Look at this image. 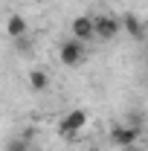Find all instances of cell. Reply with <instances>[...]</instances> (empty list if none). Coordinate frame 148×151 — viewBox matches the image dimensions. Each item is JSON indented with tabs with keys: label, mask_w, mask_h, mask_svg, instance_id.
Listing matches in <instances>:
<instances>
[{
	"label": "cell",
	"mask_w": 148,
	"mask_h": 151,
	"mask_svg": "<svg viewBox=\"0 0 148 151\" xmlns=\"http://www.w3.org/2000/svg\"><path fill=\"white\" fill-rule=\"evenodd\" d=\"M145 29H148V26H142V20L137 18V15H122V32L131 35L134 41L145 38Z\"/></svg>",
	"instance_id": "8992f818"
},
{
	"label": "cell",
	"mask_w": 148,
	"mask_h": 151,
	"mask_svg": "<svg viewBox=\"0 0 148 151\" xmlns=\"http://www.w3.org/2000/svg\"><path fill=\"white\" fill-rule=\"evenodd\" d=\"M26 81H29V87H32L35 93H44V90L50 87V76H47V70H29Z\"/></svg>",
	"instance_id": "ba28073f"
},
{
	"label": "cell",
	"mask_w": 148,
	"mask_h": 151,
	"mask_svg": "<svg viewBox=\"0 0 148 151\" xmlns=\"http://www.w3.org/2000/svg\"><path fill=\"white\" fill-rule=\"evenodd\" d=\"M9 151H29V145H26V139H12Z\"/></svg>",
	"instance_id": "9c48e42d"
},
{
	"label": "cell",
	"mask_w": 148,
	"mask_h": 151,
	"mask_svg": "<svg viewBox=\"0 0 148 151\" xmlns=\"http://www.w3.org/2000/svg\"><path fill=\"white\" fill-rule=\"evenodd\" d=\"M111 139L113 145H119V148H134V142L139 139V125H134V122H116L111 131Z\"/></svg>",
	"instance_id": "277c9868"
},
{
	"label": "cell",
	"mask_w": 148,
	"mask_h": 151,
	"mask_svg": "<svg viewBox=\"0 0 148 151\" xmlns=\"http://www.w3.org/2000/svg\"><path fill=\"white\" fill-rule=\"evenodd\" d=\"M93 23H96L99 41H113L122 32V18H113V15H93Z\"/></svg>",
	"instance_id": "5b68a950"
},
{
	"label": "cell",
	"mask_w": 148,
	"mask_h": 151,
	"mask_svg": "<svg viewBox=\"0 0 148 151\" xmlns=\"http://www.w3.org/2000/svg\"><path fill=\"white\" fill-rule=\"evenodd\" d=\"M87 55V50H84V44L81 41H75V38H67L61 47H58V61L64 64V67H78L81 61Z\"/></svg>",
	"instance_id": "7a4b0ae2"
},
{
	"label": "cell",
	"mask_w": 148,
	"mask_h": 151,
	"mask_svg": "<svg viewBox=\"0 0 148 151\" xmlns=\"http://www.w3.org/2000/svg\"><path fill=\"white\" fill-rule=\"evenodd\" d=\"M84 151H96V148H84Z\"/></svg>",
	"instance_id": "8fae6325"
},
{
	"label": "cell",
	"mask_w": 148,
	"mask_h": 151,
	"mask_svg": "<svg viewBox=\"0 0 148 151\" xmlns=\"http://www.w3.org/2000/svg\"><path fill=\"white\" fill-rule=\"evenodd\" d=\"M87 122H90L87 111H84V108H73V111H67L64 116H61L58 131H61V137H64V139H73L78 131H84V128H87Z\"/></svg>",
	"instance_id": "6da1fadb"
},
{
	"label": "cell",
	"mask_w": 148,
	"mask_h": 151,
	"mask_svg": "<svg viewBox=\"0 0 148 151\" xmlns=\"http://www.w3.org/2000/svg\"><path fill=\"white\" fill-rule=\"evenodd\" d=\"M145 41H148V29H145Z\"/></svg>",
	"instance_id": "30bf717a"
},
{
	"label": "cell",
	"mask_w": 148,
	"mask_h": 151,
	"mask_svg": "<svg viewBox=\"0 0 148 151\" xmlns=\"http://www.w3.org/2000/svg\"><path fill=\"white\" fill-rule=\"evenodd\" d=\"M70 38L81 41V44H90L96 38V23H93V15H75L70 20Z\"/></svg>",
	"instance_id": "3957f363"
},
{
	"label": "cell",
	"mask_w": 148,
	"mask_h": 151,
	"mask_svg": "<svg viewBox=\"0 0 148 151\" xmlns=\"http://www.w3.org/2000/svg\"><path fill=\"white\" fill-rule=\"evenodd\" d=\"M26 29H29V23H26L23 15L15 12V15L6 18V35H9V38H23V35H26Z\"/></svg>",
	"instance_id": "52a82bcc"
}]
</instances>
